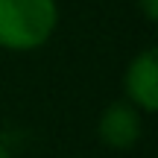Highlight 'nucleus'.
I'll use <instances>...</instances> for the list:
<instances>
[{"label": "nucleus", "mask_w": 158, "mask_h": 158, "mask_svg": "<svg viewBox=\"0 0 158 158\" xmlns=\"http://www.w3.org/2000/svg\"><path fill=\"white\" fill-rule=\"evenodd\" d=\"M56 0H0V47L6 50H38L56 32Z\"/></svg>", "instance_id": "nucleus-1"}, {"label": "nucleus", "mask_w": 158, "mask_h": 158, "mask_svg": "<svg viewBox=\"0 0 158 158\" xmlns=\"http://www.w3.org/2000/svg\"><path fill=\"white\" fill-rule=\"evenodd\" d=\"M97 132H100V141L106 143L108 149L123 152V149L135 147V143L141 141V135H143L141 111H138L129 100L126 102H111V106L102 108Z\"/></svg>", "instance_id": "nucleus-2"}, {"label": "nucleus", "mask_w": 158, "mask_h": 158, "mask_svg": "<svg viewBox=\"0 0 158 158\" xmlns=\"http://www.w3.org/2000/svg\"><path fill=\"white\" fill-rule=\"evenodd\" d=\"M123 88L129 102L138 108V111H155L158 108V53L149 47V50L138 53L129 62L123 76Z\"/></svg>", "instance_id": "nucleus-3"}, {"label": "nucleus", "mask_w": 158, "mask_h": 158, "mask_svg": "<svg viewBox=\"0 0 158 158\" xmlns=\"http://www.w3.org/2000/svg\"><path fill=\"white\" fill-rule=\"evenodd\" d=\"M141 9L147 15V21H155L158 18V0H141Z\"/></svg>", "instance_id": "nucleus-4"}]
</instances>
